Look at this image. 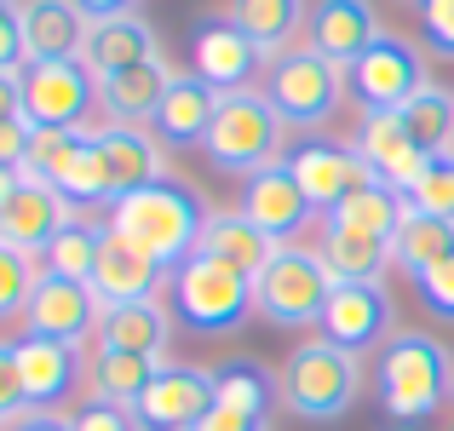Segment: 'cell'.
Masks as SVG:
<instances>
[{"mask_svg":"<svg viewBox=\"0 0 454 431\" xmlns=\"http://www.w3.org/2000/svg\"><path fill=\"white\" fill-rule=\"evenodd\" d=\"M207 196H201L196 184H184V178H155V184L133 190V196L110 201V231L127 236L133 247H145L150 259H161L167 270H178L190 254L201 247V231H207Z\"/></svg>","mask_w":454,"mask_h":431,"instance_id":"6da1fadb","label":"cell"},{"mask_svg":"<svg viewBox=\"0 0 454 431\" xmlns=\"http://www.w3.org/2000/svg\"><path fill=\"white\" fill-rule=\"evenodd\" d=\"M374 386H380V409L397 426H426L454 403V351L420 328L391 333L380 345Z\"/></svg>","mask_w":454,"mask_h":431,"instance_id":"7a4b0ae2","label":"cell"},{"mask_svg":"<svg viewBox=\"0 0 454 431\" xmlns=\"http://www.w3.org/2000/svg\"><path fill=\"white\" fill-rule=\"evenodd\" d=\"M363 397V357L333 340H300L282 363V409L294 420H340Z\"/></svg>","mask_w":454,"mask_h":431,"instance_id":"3957f363","label":"cell"},{"mask_svg":"<svg viewBox=\"0 0 454 431\" xmlns=\"http://www.w3.org/2000/svg\"><path fill=\"white\" fill-rule=\"evenodd\" d=\"M282 133H288V121L265 98V87H236L219 98V115H213L201 155L231 178H254L259 167L282 161Z\"/></svg>","mask_w":454,"mask_h":431,"instance_id":"277c9868","label":"cell"},{"mask_svg":"<svg viewBox=\"0 0 454 431\" xmlns=\"http://www.w3.org/2000/svg\"><path fill=\"white\" fill-rule=\"evenodd\" d=\"M167 294H173V317L184 322L190 333H207V340L236 333L247 317H259L254 310V277H242L236 265H224V259H213V254H190L184 265L173 270Z\"/></svg>","mask_w":454,"mask_h":431,"instance_id":"5b68a950","label":"cell"},{"mask_svg":"<svg viewBox=\"0 0 454 431\" xmlns=\"http://www.w3.org/2000/svg\"><path fill=\"white\" fill-rule=\"evenodd\" d=\"M345 69L328 64L317 46H294V52H277L265 64V98L277 104V115L288 121V133H317V127L333 121V110L345 104Z\"/></svg>","mask_w":454,"mask_h":431,"instance_id":"8992f818","label":"cell"},{"mask_svg":"<svg viewBox=\"0 0 454 431\" xmlns=\"http://www.w3.org/2000/svg\"><path fill=\"white\" fill-rule=\"evenodd\" d=\"M328 294H333V277L317 247H277V259L254 277V310L270 328H288V333L322 328Z\"/></svg>","mask_w":454,"mask_h":431,"instance_id":"52a82bcc","label":"cell"},{"mask_svg":"<svg viewBox=\"0 0 454 431\" xmlns=\"http://www.w3.org/2000/svg\"><path fill=\"white\" fill-rule=\"evenodd\" d=\"M98 110V75L81 58L23 64V115L35 127H92Z\"/></svg>","mask_w":454,"mask_h":431,"instance_id":"ba28073f","label":"cell"},{"mask_svg":"<svg viewBox=\"0 0 454 431\" xmlns=\"http://www.w3.org/2000/svg\"><path fill=\"white\" fill-rule=\"evenodd\" d=\"M345 87H351V98L363 104V110H403V104L426 87V64L403 35L386 29L351 69H345Z\"/></svg>","mask_w":454,"mask_h":431,"instance_id":"9c48e42d","label":"cell"},{"mask_svg":"<svg viewBox=\"0 0 454 431\" xmlns=\"http://www.w3.org/2000/svg\"><path fill=\"white\" fill-rule=\"evenodd\" d=\"M104 322V299L92 294V282H69V277H46L35 282L29 310H23V333L29 340H58V345H87Z\"/></svg>","mask_w":454,"mask_h":431,"instance_id":"30bf717a","label":"cell"},{"mask_svg":"<svg viewBox=\"0 0 454 431\" xmlns=\"http://www.w3.org/2000/svg\"><path fill=\"white\" fill-rule=\"evenodd\" d=\"M219 403V386H213V368L196 363H161V374L150 380V391L133 403L138 426L145 431H196Z\"/></svg>","mask_w":454,"mask_h":431,"instance_id":"8fae6325","label":"cell"},{"mask_svg":"<svg viewBox=\"0 0 454 431\" xmlns=\"http://www.w3.org/2000/svg\"><path fill=\"white\" fill-rule=\"evenodd\" d=\"M236 208H242L277 247H294V242L305 236V224L322 213L317 201L300 190L288 155H282V161H270V167H259L254 178H242V201H236Z\"/></svg>","mask_w":454,"mask_h":431,"instance_id":"7c38bea8","label":"cell"},{"mask_svg":"<svg viewBox=\"0 0 454 431\" xmlns=\"http://www.w3.org/2000/svg\"><path fill=\"white\" fill-rule=\"evenodd\" d=\"M391 322H397V305H391L386 282H333L317 333L363 357V351H374V345H386Z\"/></svg>","mask_w":454,"mask_h":431,"instance_id":"4fadbf2b","label":"cell"},{"mask_svg":"<svg viewBox=\"0 0 454 431\" xmlns=\"http://www.w3.org/2000/svg\"><path fill=\"white\" fill-rule=\"evenodd\" d=\"M288 167H294V178H300V190L310 201H317L322 213L333 208L340 196H351L356 184H368V161L356 155V144H345V138H328V133H310L300 138L288 150Z\"/></svg>","mask_w":454,"mask_h":431,"instance_id":"5bb4252c","label":"cell"},{"mask_svg":"<svg viewBox=\"0 0 454 431\" xmlns=\"http://www.w3.org/2000/svg\"><path fill=\"white\" fill-rule=\"evenodd\" d=\"M351 144H356V155L368 161V173H374L380 184H391L397 196H409V190L420 184L426 161H432V155L409 138V127H403L397 110H363V127H356Z\"/></svg>","mask_w":454,"mask_h":431,"instance_id":"9a60e30c","label":"cell"},{"mask_svg":"<svg viewBox=\"0 0 454 431\" xmlns=\"http://www.w3.org/2000/svg\"><path fill=\"white\" fill-rule=\"evenodd\" d=\"M259 64H270L265 52H259L254 41H247L242 29H236L224 12H213V18L196 23V35H190V69H196L201 81H213L219 92H236V87H254Z\"/></svg>","mask_w":454,"mask_h":431,"instance_id":"2e32d148","label":"cell"},{"mask_svg":"<svg viewBox=\"0 0 454 431\" xmlns=\"http://www.w3.org/2000/svg\"><path fill=\"white\" fill-rule=\"evenodd\" d=\"M380 35L386 29H380V18H374V0H310L305 46H317L328 64L351 69Z\"/></svg>","mask_w":454,"mask_h":431,"instance_id":"e0dca14e","label":"cell"},{"mask_svg":"<svg viewBox=\"0 0 454 431\" xmlns=\"http://www.w3.org/2000/svg\"><path fill=\"white\" fill-rule=\"evenodd\" d=\"M219 98L224 92L213 87V81H201L196 69H184V75H173L161 110L150 115V133L161 138L167 150H201L207 133H213V115H219Z\"/></svg>","mask_w":454,"mask_h":431,"instance_id":"ac0fdd59","label":"cell"},{"mask_svg":"<svg viewBox=\"0 0 454 431\" xmlns=\"http://www.w3.org/2000/svg\"><path fill=\"white\" fill-rule=\"evenodd\" d=\"M173 282V270L161 265V259H150L145 247H133L127 236H104L98 247V270H92V294L104 299V305H133V299H155L161 287Z\"/></svg>","mask_w":454,"mask_h":431,"instance_id":"d6986e66","label":"cell"},{"mask_svg":"<svg viewBox=\"0 0 454 431\" xmlns=\"http://www.w3.org/2000/svg\"><path fill=\"white\" fill-rule=\"evenodd\" d=\"M69 219H75V208L64 201V190L58 184H29V178H23V190L6 201V213H0V242L41 259Z\"/></svg>","mask_w":454,"mask_h":431,"instance_id":"ffe728a7","label":"cell"},{"mask_svg":"<svg viewBox=\"0 0 454 431\" xmlns=\"http://www.w3.org/2000/svg\"><path fill=\"white\" fill-rule=\"evenodd\" d=\"M92 133L104 144V161H110V184H115V201L133 196V190L167 178V144L150 133V127H127V121H92Z\"/></svg>","mask_w":454,"mask_h":431,"instance_id":"44dd1931","label":"cell"},{"mask_svg":"<svg viewBox=\"0 0 454 431\" xmlns=\"http://www.w3.org/2000/svg\"><path fill=\"white\" fill-rule=\"evenodd\" d=\"M87 35H92V18L75 0H23V52H29V64L81 58Z\"/></svg>","mask_w":454,"mask_h":431,"instance_id":"7402d4cb","label":"cell"},{"mask_svg":"<svg viewBox=\"0 0 454 431\" xmlns=\"http://www.w3.org/2000/svg\"><path fill=\"white\" fill-rule=\"evenodd\" d=\"M173 75H178V69L167 64V58H145V64L121 69V75H110V81H98V110H104V121L150 127V115L161 110Z\"/></svg>","mask_w":454,"mask_h":431,"instance_id":"603a6c76","label":"cell"},{"mask_svg":"<svg viewBox=\"0 0 454 431\" xmlns=\"http://www.w3.org/2000/svg\"><path fill=\"white\" fill-rule=\"evenodd\" d=\"M18 374L23 391H29L35 409H64L81 386V351L75 345H58V340H18Z\"/></svg>","mask_w":454,"mask_h":431,"instance_id":"cb8c5ba5","label":"cell"},{"mask_svg":"<svg viewBox=\"0 0 454 431\" xmlns=\"http://www.w3.org/2000/svg\"><path fill=\"white\" fill-rule=\"evenodd\" d=\"M173 310L161 299H133V305H104L98 322V345L110 351H133V357H155L167 363V345H173Z\"/></svg>","mask_w":454,"mask_h":431,"instance_id":"d4e9b609","label":"cell"},{"mask_svg":"<svg viewBox=\"0 0 454 431\" xmlns=\"http://www.w3.org/2000/svg\"><path fill=\"white\" fill-rule=\"evenodd\" d=\"M145 58H161V46H155L150 18H138V12H133V18H104V23H92L81 64H87L98 81H110V75H121V69L145 64Z\"/></svg>","mask_w":454,"mask_h":431,"instance_id":"484cf974","label":"cell"},{"mask_svg":"<svg viewBox=\"0 0 454 431\" xmlns=\"http://www.w3.org/2000/svg\"><path fill=\"white\" fill-rule=\"evenodd\" d=\"M224 18H231L265 58H277V52H294V46H300V35L310 23V0H231Z\"/></svg>","mask_w":454,"mask_h":431,"instance_id":"4316f807","label":"cell"},{"mask_svg":"<svg viewBox=\"0 0 454 431\" xmlns=\"http://www.w3.org/2000/svg\"><path fill=\"white\" fill-rule=\"evenodd\" d=\"M213 386H219V409L247 414L259 426H270V414L282 403V374H270L259 357H224V363H213Z\"/></svg>","mask_w":454,"mask_h":431,"instance_id":"83f0119b","label":"cell"},{"mask_svg":"<svg viewBox=\"0 0 454 431\" xmlns=\"http://www.w3.org/2000/svg\"><path fill=\"white\" fill-rule=\"evenodd\" d=\"M403 213H409V196H397L391 184H380V178H368V184H356L351 196H340L328 208V219H322V231H351V236H380V242H391L403 224Z\"/></svg>","mask_w":454,"mask_h":431,"instance_id":"f1b7e54d","label":"cell"},{"mask_svg":"<svg viewBox=\"0 0 454 431\" xmlns=\"http://www.w3.org/2000/svg\"><path fill=\"white\" fill-rule=\"evenodd\" d=\"M196 254H213V259H224V265H236L242 277H259V270L277 259V242H270L242 208H224V213H207V231H201Z\"/></svg>","mask_w":454,"mask_h":431,"instance_id":"f546056e","label":"cell"},{"mask_svg":"<svg viewBox=\"0 0 454 431\" xmlns=\"http://www.w3.org/2000/svg\"><path fill=\"white\" fill-rule=\"evenodd\" d=\"M454 254V219H437V213H420L409 208L397 224V236H391V265L403 270L409 282H420L432 265H443Z\"/></svg>","mask_w":454,"mask_h":431,"instance_id":"4dcf8cb0","label":"cell"},{"mask_svg":"<svg viewBox=\"0 0 454 431\" xmlns=\"http://www.w3.org/2000/svg\"><path fill=\"white\" fill-rule=\"evenodd\" d=\"M317 254H322L333 282H386V270H391V242H380V236L322 231Z\"/></svg>","mask_w":454,"mask_h":431,"instance_id":"1f68e13d","label":"cell"},{"mask_svg":"<svg viewBox=\"0 0 454 431\" xmlns=\"http://www.w3.org/2000/svg\"><path fill=\"white\" fill-rule=\"evenodd\" d=\"M155 374H161V363H155V357L110 351V345H98V357H92V368H87V380H92V397L127 403V409H133V403L150 391V380H155Z\"/></svg>","mask_w":454,"mask_h":431,"instance_id":"d6a6232c","label":"cell"},{"mask_svg":"<svg viewBox=\"0 0 454 431\" xmlns=\"http://www.w3.org/2000/svg\"><path fill=\"white\" fill-rule=\"evenodd\" d=\"M104 236H110V224H92V219L75 213V219L52 236V247L41 254V270H46V277H69V282H92Z\"/></svg>","mask_w":454,"mask_h":431,"instance_id":"836d02e7","label":"cell"},{"mask_svg":"<svg viewBox=\"0 0 454 431\" xmlns=\"http://www.w3.org/2000/svg\"><path fill=\"white\" fill-rule=\"evenodd\" d=\"M403 127H409V138L420 144L426 155H449L454 150V92L437 87V81H426L420 92H414L409 104H403Z\"/></svg>","mask_w":454,"mask_h":431,"instance_id":"e575fe53","label":"cell"},{"mask_svg":"<svg viewBox=\"0 0 454 431\" xmlns=\"http://www.w3.org/2000/svg\"><path fill=\"white\" fill-rule=\"evenodd\" d=\"M87 138H92V127H35L29 155H23V178L29 184H58Z\"/></svg>","mask_w":454,"mask_h":431,"instance_id":"d590c367","label":"cell"},{"mask_svg":"<svg viewBox=\"0 0 454 431\" xmlns=\"http://www.w3.org/2000/svg\"><path fill=\"white\" fill-rule=\"evenodd\" d=\"M58 190H64V201H69V208H98V201L110 208V201H115L110 161H104V144H98V133L81 144V155L69 161V173L58 178Z\"/></svg>","mask_w":454,"mask_h":431,"instance_id":"8d00e7d4","label":"cell"},{"mask_svg":"<svg viewBox=\"0 0 454 431\" xmlns=\"http://www.w3.org/2000/svg\"><path fill=\"white\" fill-rule=\"evenodd\" d=\"M35 282H41V265H35V254H23V247H6V242H0V322H12V317H23V310H29Z\"/></svg>","mask_w":454,"mask_h":431,"instance_id":"74e56055","label":"cell"},{"mask_svg":"<svg viewBox=\"0 0 454 431\" xmlns=\"http://www.w3.org/2000/svg\"><path fill=\"white\" fill-rule=\"evenodd\" d=\"M409 208L437 213V219H454V150H449V155H432V161H426L420 184L409 190Z\"/></svg>","mask_w":454,"mask_h":431,"instance_id":"f35d334b","label":"cell"},{"mask_svg":"<svg viewBox=\"0 0 454 431\" xmlns=\"http://www.w3.org/2000/svg\"><path fill=\"white\" fill-rule=\"evenodd\" d=\"M23 414H35V403L18 374V340H0V426H18Z\"/></svg>","mask_w":454,"mask_h":431,"instance_id":"ab89813d","label":"cell"},{"mask_svg":"<svg viewBox=\"0 0 454 431\" xmlns=\"http://www.w3.org/2000/svg\"><path fill=\"white\" fill-rule=\"evenodd\" d=\"M69 426L75 431H145L127 403H110V397H87L75 414H69Z\"/></svg>","mask_w":454,"mask_h":431,"instance_id":"60d3db41","label":"cell"},{"mask_svg":"<svg viewBox=\"0 0 454 431\" xmlns=\"http://www.w3.org/2000/svg\"><path fill=\"white\" fill-rule=\"evenodd\" d=\"M420 305H426V317H437V322H454V254L443 259V265H432L420 282Z\"/></svg>","mask_w":454,"mask_h":431,"instance_id":"b9f144b4","label":"cell"},{"mask_svg":"<svg viewBox=\"0 0 454 431\" xmlns=\"http://www.w3.org/2000/svg\"><path fill=\"white\" fill-rule=\"evenodd\" d=\"M29 64V52H23V0H0V69H18Z\"/></svg>","mask_w":454,"mask_h":431,"instance_id":"7bdbcfd3","label":"cell"},{"mask_svg":"<svg viewBox=\"0 0 454 431\" xmlns=\"http://www.w3.org/2000/svg\"><path fill=\"white\" fill-rule=\"evenodd\" d=\"M420 29H426V46H432L437 58H454V0H426Z\"/></svg>","mask_w":454,"mask_h":431,"instance_id":"ee69618b","label":"cell"},{"mask_svg":"<svg viewBox=\"0 0 454 431\" xmlns=\"http://www.w3.org/2000/svg\"><path fill=\"white\" fill-rule=\"evenodd\" d=\"M29 138H35V121H29V115H12V121H0V167H18V173H23Z\"/></svg>","mask_w":454,"mask_h":431,"instance_id":"f6af8a7d","label":"cell"},{"mask_svg":"<svg viewBox=\"0 0 454 431\" xmlns=\"http://www.w3.org/2000/svg\"><path fill=\"white\" fill-rule=\"evenodd\" d=\"M12 115H23V69L18 75L0 69V121H12Z\"/></svg>","mask_w":454,"mask_h":431,"instance_id":"bcb514c9","label":"cell"},{"mask_svg":"<svg viewBox=\"0 0 454 431\" xmlns=\"http://www.w3.org/2000/svg\"><path fill=\"white\" fill-rule=\"evenodd\" d=\"M81 12H87L92 23H104V18H133L138 6H145V0H75Z\"/></svg>","mask_w":454,"mask_h":431,"instance_id":"7dc6e473","label":"cell"},{"mask_svg":"<svg viewBox=\"0 0 454 431\" xmlns=\"http://www.w3.org/2000/svg\"><path fill=\"white\" fill-rule=\"evenodd\" d=\"M6 431H75V426H69V414H58V409H35V414H23L18 426H6Z\"/></svg>","mask_w":454,"mask_h":431,"instance_id":"c3c4849f","label":"cell"},{"mask_svg":"<svg viewBox=\"0 0 454 431\" xmlns=\"http://www.w3.org/2000/svg\"><path fill=\"white\" fill-rule=\"evenodd\" d=\"M18 190H23V173L18 167H0V213H6V201L18 196Z\"/></svg>","mask_w":454,"mask_h":431,"instance_id":"681fc988","label":"cell"},{"mask_svg":"<svg viewBox=\"0 0 454 431\" xmlns=\"http://www.w3.org/2000/svg\"><path fill=\"white\" fill-rule=\"evenodd\" d=\"M409 6H426V0H409Z\"/></svg>","mask_w":454,"mask_h":431,"instance_id":"f907efd6","label":"cell"},{"mask_svg":"<svg viewBox=\"0 0 454 431\" xmlns=\"http://www.w3.org/2000/svg\"><path fill=\"white\" fill-rule=\"evenodd\" d=\"M0 431H6V426H0Z\"/></svg>","mask_w":454,"mask_h":431,"instance_id":"816d5d0a","label":"cell"}]
</instances>
